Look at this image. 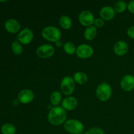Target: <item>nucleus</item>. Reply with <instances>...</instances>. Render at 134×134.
Wrapping results in <instances>:
<instances>
[{
	"instance_id": "nucleus-22",
	"label": "nucleus",
	"mask_w": 134,
	"mask_h": 134,
	"mask_svg": "<svg viewBox=\"0 0 134 134\" xmlns=\"http://www.w3.org/2000/svg\"><path fill=\"white\" fill-rule=\"evenodd\" d=\"M113 8L116 13H122L128 9V3L124 1H119L116 2Z\"/></svg>"
},
{
	"instance_id": "nucleus-11",
	"label": "nucleus",
	"mask_w": 134,
	"mask_h": 134,
	"mask_svg": "<svg viewBox=\"0 0 134 134\" xmlns=\"http://www.w3.org/2000/svg\"><path fill=\"white\" fill-rule=\"evenodd\" d=\"M120 88L125 92H130L134 89V76L126 75L122 78L120 82Z\"/></svg>"
},
{
	"instance_id": "nucleus-9",
	"label": "nucleus",
	"mask_w": 134,
	"mask_h": 134,
	"mask_svg": "<svg viewBox=\"0 0 134 134\" xmlns=\"http://www.w3.org/2000/svg\"><path fill=\"white\" fill-rule=\"evenodd\" d=\"M76 54L81 59L90 58L94 54V48L88 44H81L77 47Z\"/></svg>"
},
{
	"instance_id": "nucleus-19",
	"label": "nucleus",
	"mask_w": 134,
	"mask_h": 134,
	"mask_svg": "<svg viewBox=\"0 0 134 134\" xmlns=\"http://www.w3.org/2000/svg\"><path fill=\"white\" fill-rule=\"evenodd\" d=\"M59 24L64 30H69L72 27V20L69 16L62 15L59 19Z\"/></svg>"
},
{
	"instance_id": "nucleus-16",
	"label": "nucleus",
	"mask_w": 134,
	"mask_h": 134,
	"mask_svg": "<svg viewBox=\"0 0 134 134\" xmlns=\"http://www.w3.org/2000/svg\"><path fill=\"white\" fill-rule=\"evenodd\" d=\"M97 34H98V30L97 27L93 26H89L85 29L84 31V37L87 41H92L96 37Z\"/></svg>"
},
{
	"instance_id": "nucleus-26",
	"label": "nucleus",
	"mask_w": 134,
	"mask_h": 134,
	"mask_svg": "<svg viewBox=\"0 0 134 134\" xmlns=\"http://www.w3.org/2000/svg\"><path fill=\"white\" fill-rule=\"evenodd\" d=\"M127 34L131 39H134V26H132L127 30Z\"/></svg>"
},
{
	"instance_id": "nucleus-4",
	"label": "nucleus",
	"mask_w": 134,
	"mask_h": 134,
	"mask_svg": "<svg viewBox=\"0 0 134 134\" xmlns=\"http://www.w3.org/2000/svg\"><path fill=\"white\" fill-rule=\"evenodd\" d=\"M64 130L70 134H82L85 126L82 122L77 119H68L64 124Z\"/></svg>"
},
{
	"instance_id": "nucleus-18",
	"label": "nucleus",
	"mask_w": 134,
	"mask_h": 134,
	"mask_svg": "<svg viewBox=\"0 0 134 134\" xmlns=\"http://www.w3.org/2000/svg\"><path fill=\"white\" fill-rule=\"evenodd\" d=\"M62 102V93L59 91H54L50 96V102L54 107L58 106V105Z\"/></svg>"
},
{
	"instance_id": "nucleus-14",
	"label": "nucleus",
	"mask_w": 134,
	"mask_h": 134,
	"mask_svg": "<svg viewBox=\"0 0 134 134\" xmlns=\"http://www.w3.org/2000/svg\"><path fill=\"white\" fill-rule=\"evenodd\" d=\"M129 50L128 43L122 40L118 41L113 46V52L119 56H122L126 54Z\"/></svg>"
},
{
	"instance_id": "nucleus-1",
	"label": "nucleus",
	"mask_w": 134,
	"mask_h": 134,
	"mask_svg": "<svg viewBox=\"0 0 134 134\" xmlns=\"http://www.w3.org/2000/svg\"><path fill=\"white\" fill-rule=\"evenodd\" d=\"M47 119L53 126H60L67 120V111L60 106L53 107L49 110Z\"/></svg>"
},
{
	"instance_id": "nucleus-15",
	"label": "nucleus",
	"mask_w": 134,
	"mask_h": 134,
	"mask_svg": "<svg viewBox=\"0 0 134 134\" xmlns=\"http://www.w3.org/2000/svg\"><path fill=\"white\" fill-rule=\"evenodd\" d=\"M78 101L75 97L68 96L64 98L62 102V107L66 111H71L77 108Z\"/></svg>"
},
{
	"instance_id": "nucleus-21",
	"label": "nucleus",
	"mask_w": 134,
	"mask_h": 134,
	"mask_svg": "<svg viewBox=\"0 0 134 134\" xmlns=\"http://www.w3.org/2000/svg\"><path fill=\"white\" fill-rule=\"evenodd\" d=\"M1 131L3 134H16V128L14 124L6 123L1 126Z\"/></svg>"
},
{
	"instance_id": "nucleus-6",
	"label": "nucleus",
	"mask_w": 134,
	"mask_h": 134,
	"mask_svg": "<svg viewBox=\"0 0 134 134\" xmlns=\"http://www.w3.org/2000/svg\"><path fill=\"white\" fill-rule=\"evenodd\" d=\"M55 53V48L51 44H43L36 49V55L41 59H48L52 57Z\"/></svg>"
},
{
	"instance_id": "nucleus-10",
	"label": "nucleus",
	"mask_w": 134,
	"mask_h": 134,
	"mask_svg": "<svg viewBox=\"0 0 134 134\" xmlns=\"http://www.w3.org/2000/svg\"><path fill=\"white\" fill-rule=\"evenodd\" d=\"M34 94L30 89H23L18 94V100L22 104H28L34 99Z\"/></svg>"
},
{
	"instance_id": "nucleus-5",
	"label": "nucleus",
	"mask_w": 134,
	"mask_h": 134,
	"mask_svg": "<svg viewBox=\"0 0 134 134\" xmlns=\"http://www.w3.org/2000/svg\"><path fill=\"white\" fill-rule=\"evenodd\" d=\"M75 89V82L71 76H65L60 82V90L62 93L67 96H70Z\"/></svg>"
},
{
	"instance_id": "nucleus-8",
	"label": "nucleus",
	"mask_w": 134,
	"mask_h": 134,
	"mask_svg": "<svg viewBox=\"0 0 134 134\" xmlns=\"http://www.w3.org/2000/svg\"><path fill=\"white\" fill-rule=\"evenodd\" d=\"M95 17L94 14L90 10H85L81 12L78 16V20L79 23L82 26L85 27L93 26L95 20Z\"/></svg>"
},
{
	"instance_id": "nucleus-7",
	"label": "nucleus",
	"mask_w": 134,
	"mask_h": 134,
	"mask_svg": "<svg viewBox=\"0 0 134 134\" xmlns=\"http://www.w3.org/2000/svg\"><path fill=\"white\" fill-rule=\"evenodd\" d=\"M34 38V34L32 30L28 27H26L18 33V36H17V41L22 44L27 45L32 42Z\"/></svg>"
},
{
	"instance_id": "nucleus-28",
	"label": "nucleus",
	"mask_w": 134,
	"mask_h": 134,
	"mask_svg": "<svg viewBox=\"0 0 134 134\" xmlns=\"http://www.w3.org/2000/svg\"><path fill=\"white\" fill-rule=\"evenodd\" d=\"M55 44H56V46L57 47H58V48H60V47H62V46H64V44H63V41H62L61 40H59L56 43H55Z\"/></svg>"
},
{
	"instance_id": "nucleus-27",
	"label": "nucleus",
	"mask_w": 134,
	"mask_h": 134,
	"mask_svg": "<svg viewBox=\"0 0 134 134\" xmlns=\"http://www.w3.org/2000/svg\"><path fill=\"white\" fill-rule=\"evenodd\" d=\"M128 9L132 14H134V0L130 1L128 3Z\"/></svg>"
},
{
	"instance_id": "nucleus-20",
	"label": "nucleus",
	"mask_w": 134,
	"mask_h": 134,
	"mask_svg": "<svg viewBox=\"0 0 134 134\" xmlns=\"http://www.w3.org/2000/svg\"><path fill=\"white\" fill-rule=\"evenodd\" d=\"M63 49L67 54L73 55L76 54L77 47L75 45L74 43L71 41H68L64 43V46H63Z\"/></svg>"
},
{
	"instance_id": "nucleus-12",
	"label": "nucleus",
	"mask_w": 134,
	"mask_h": 134,
	"mask_svg": "<svg viewBox=\"0 0 134 134\" xmlns=\"http://www.w3.org/2000/svg\"><path fill=\"white\" fill-rule=\"evenodd\" d=\"M5 29L7 32L10 34H16L20 32L21 28V25L17 20L14 18H10L7 20L5 22Z\"/></svg>"
},
{
	"instance_id": "nucleus-25",
	"label": "nucleus",
	"mask_w": 134,
	"mask_h": 134,
	"mask_svg": "<svg viewBox=\"0 0 134 134\" xmlns=\"http://www.w3.org/2000/svg\"><path fill=\"white\" fill-rule=\"evenodd\" d=\"M105 24V21L103 19H102L101 18H96L95 20H94V26L96 27H102Z\"/></svg>"
},
{
	"instance_id": "nucleus-23",
	"label": "nucleus",
	"mask_w": 134,
	"mask_h": 134,
	"mask_svg": "<svg viewBox=\"0 0 134 134\" xmlns=\"http://www.w3.org/2000/svg\"><path fill=\"white\" fill-rule=\"evenodd\" d=\"M11 48L13 53L16 55H20L23 52V47L22 44L18 41H14V42H13L11 44Z\"/></svg>"
},
{
	"instance_id": "nucleus-3",
	"label": "nucleus",
	"mask_w": 134,
	"mask_h": 134,
	"mask_svg": "<svg viewBox=\"0 0 134 134\" xmlns=\"http://www.w3.org/2000/svg\"><path fill=\"white\" fill-rule=\"evenodd\" d=\"M113 90L111 85L106 82L99 84L96 90V96L99 101L102 102H107L112 96Z\"/></svg>"
},
{
	"instance_id": "nucleus-17",
	"label": "nucleus",
	"mask_w": 134,
	"mask_h": 134,
	"mask_svg": "<svg viewBox=\"0 0 134 134\" xmlns=\"http://www.w3.org/2000/svg\"><path fill=\"white\" fill-rule=\"evenodd\" d=\"M75 83L79 84L80 85H82L86 84L88 81V75L82 71H77L74 73L73 77Z\"/></svg>"
},
{
	"instance_id": "nucleus-13",
	"label": "nucleus",
	"mask_w": 134,
	"mask_h": 134,
	"mask_svg": "<svg viewBox=\"0 0 134 134\" xmlns=\"http://www.w3.org/2000/svg\"><path fill=\"white\" fill-rule=\"evenodd\" d=\"M99 16L104 21H110L115 18L116 12L111 6H104L99 10Z\"/></svg>"
},
{
	"instance_id": "nucleus-2",
	"label": "nucleus",
	"mask_w": 134,
	"mask_h": 134,
	"mask_svg": "<svg viewBox=\"0 0 134 134\" xmlns=\"http://www.w3.org/2000/svg\"><path fill=\"white\" fill-rule=\"evenodd\" d=\"M42 37L45 40L50 42L56 43L60 40L62 33L57 27L54 26H48L43 29L41 31Z\"/></svg>"
},
{
	"instance_id": "nucleus-24",
	"label": "nucleus",
	"mask_w": 134,
	"mask_h": 134,
	"mask_svg": "<svg viewBox=\"0 0 134 134\" xmlns=\"http://www.w3.org/2000/svg\"><path fill=\"white\" fill-rule=\"evenodd\" d=\"M83 134H105L103 130L99 127H92L84 132Z\"/></svg>"
}]
</instances>
